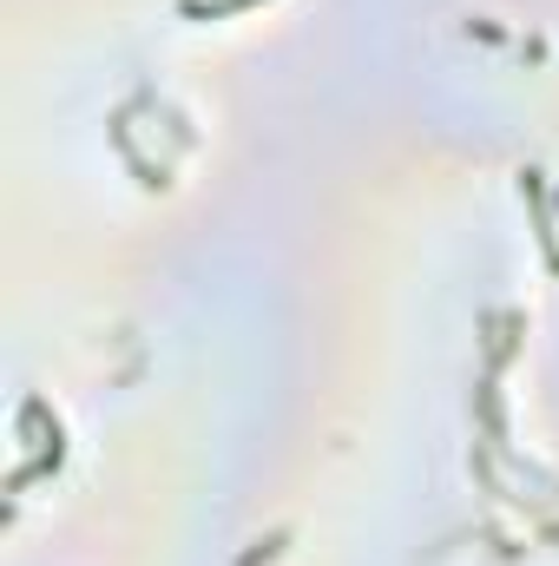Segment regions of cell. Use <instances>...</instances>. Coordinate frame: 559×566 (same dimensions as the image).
<instances>
[{"mask_svg": "<svg viewBox=\"0 0 559 566\" xmlns=\"http://www.w3.org/2000/svg\"><path fill=\"white\" fill-rule=\"evenodd\" d=\"M231 7H251V0H184V13H231Z\"/></svg>", "mask_w": 559, "mask_h": 566, "instance_id": "1", "label": "cell"}]
</instances>
